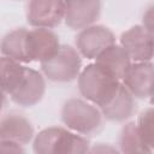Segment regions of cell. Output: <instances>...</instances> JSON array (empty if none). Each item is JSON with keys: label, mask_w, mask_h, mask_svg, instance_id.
<instances>
[{"label": "cell", "mask_w": 154, "mask_h": 154, "mask_svg": "<svg viewBox=\"0 0 154 154\" xmlns=\"http://www.w3.org/2000/svg\"><path fill=\"white\" fill-rule=\"evenodd\" d=\"M34 137V126L30 120L17 112H10L1 118L0 140L13 141L22 146L29 143Z\"/></svg>", "instance_id": "12"}, {"label": "cell", "mask_w": 154, "mask_h": 154, "mask_svg": "<svg viewBox=\"0 0 154 154\" xmlns=\"http://www.w3.org/2000/svg\"><path fill=\"white\" fill-rule=\"evenodd\" d=\"M150 103H152V105H154V94L150 96Z\"/></svg>", "instance_id": "21"}, {"label": "cell", "mask_w": 154, "mask_h": 154, "mask_svg": "<svg viewBox=\"0 0 154 154\" xmlns=\"http://www.w3.org/2000/svg\"><path fill=\"white\" fill-rule=\"evenodd\" d=\"M120 45L135 63L149 61L154 57V36L143 25H135L123 32Z\"/></svg>", "instance_id": "8"}, {"label": "cell", "mask_w": 154, "mask_h": 154, "mask_svg": "<svg viewBox=\"0 0 154 154\" xmlns=\"http://www.w3.org/2000/svg\"><path fill=\"white\" fill-rule=\"evenodd\" d=\"M96 64L112 72L120 81L131 66V58L122 45H112L106 48L96 59Z\"/></svg>", "instance_id": "14"}, {"label": "cell", "mask_w": 154, "mask_h": 154, "mask_svg": "<svg viewBox=\"0 0 154 154\" xmlns=\"http://www.w3.org/2000/svg\"><path fill=\"white\" fill-rule=\"evenodd\" d=\"M26 32L25 28H18L6 34L1 41V54L19 63H30L26 54Z\"/></svg>", "instance_id": "15"}, {"label": "cell", "mask_w": 154, "mask_h": 154, "mask_svg": "<svg viewBox=\"0 0 154 154\" xmlns=\"http://www.w3.org/2000/svg\"><path fill=\"white\" fill-rule=\"evenodd\" d=\"M122 81L135 97H150L154 94V64L149 61L131 64Z\"/></svg>", "instance_id": "9"}, {"label": "cell", "mask_w": 154, "mask_h": 154, "mask_svg": "<svg viewBox=\"0 0 154 154\" xmlns=\"http://www.w3.org/2000/svg\"><path fill=\"white\" fill-rule=\"evenodd\" d=\"M101 13V0H65V23L77 30L91 25Z\"/></svg>", "instance_id": "11"}, {"label": "cell", "mask_w": 154, "mask_h": 154, "mask_svg": "<svg viewBox=\"0 0 154 154\" xmlns=\"http://www.w3.org/2000/svg\"><path fill=\"white\" fill-rule=\"evenodd\" d=\"M116 43L114 34L105 25H89L76 36V47L87 59H96L106 48Z\"/></svg>", "instance_id": "6"}, {"label": "cell", "mask_w": 154, "mask_h": 154, "mask_svg": "<svg viewBox=\"0 0 154 154\" xmlns=\"http://www.w3.org/2000/svg\"><path fill=\"white\" fill-rule=\"evenodd\" d=\"M61 122L71 130L88 135L102 124V112L96 105L82 99H69L61 108Z\"/></svg>", "instance_id": "3"}, {"label": "cell", "mask_w": 154, "mask_h": 154, "mask_svg": "<svg viewBox=\"0 0 154 154\" xmlns=\"http://www.w3.org/2000/svg\"><path fill=\"white\" fill-rule=\"evenodd\" d=\"M119 147L123 153H150L149 148L143 143L135 122L123 126L119 136Z\"/></svg>", "instance_id": "17"}, {"label": "cell", "mask_w": 154, "mask_h": 154, "mask_svg": "<svg viewBox=\"0 0 154 154\" xmlns=\"http://www.w3.org/2000/svg\"><path fill=\"white\" fill-rule=\"evenodd\" d=\"M25 42L29 61H46L60 48L58 35L48 28H35L28 30Z\"/></svg>", "instance_id": "7"}, {"label": "cell", "mask_w": 154, "mask_h": 154, "mask_svg": "<svg viewBox=\"0 0 154 154\" xmlns=\"http://www.w3.org/2000/svg\"><path fill=\"white\" fill-rule=\"evenodd\" d=\"M143 26L154 36V4L148 6L142 17Z\"/></svg>", "instance_id": "19"}, {"label": "cell", "mask_w": 154, "mask_h": 154, "mask_svg": "<svg viewBox=\"0 0 154 154\" xmlns=\"http://www.w3.org/2000/svg\"><path fill=\"white\" fill-rule=\"evenodd\" d=\"M65 18V0H29L26 20L35 28H55Z\"/></svg>", "instance_id": "5"}, {"label": "cell", "mask_w": 154, "mask_h": 154, "mask_svg": "<svg viewBox=\"0 0 154 154\" xmlns=\"http://www.w3.org/2000/svg\"><path fill=\"white\" fill-rule=\"evenodd\" d=\"M45 90L46 82L42 75L38 71L25 66V73L23 79L10 96L11 100L19 106L31 107L42 100Z\"/></svg>", "instance_id": "10"}, {"label": "cell", "mask_w": 154, "mask_h": 154, "mask_svg": "<svg viewBox=\"0 0 154 154\" xmlns=\"http://www.w3.org/2000/svg\"><path fill=\"white\" fill-rule=\"evenodd\" d=\"M89 141L60 126L41 130L34 140V152L37 154H83L89 152Z\"/></svg>", "instance_id": "2"}, {"label": "cell", "mask_w": 154, "mask_h": 154, "mask_svg": "<svg viewBox=\"0 0 154 154\" xmlns=\"http://www.w3.org/2000/svg\"><path fill=\"white\" fill-rule=\"evenodd\" d=\"M22 144L13 142V141H2L0 140V149L1 152H24V149L20 147Z\"/></svg>", "instance_id": "20"}, {"label": "cell", "mask_w": 154, "mask_h": 154, "mask_svg": "<svg viewBox=\"0 0 154 154\" xmlns=\"http://www.w3.org/2000/svg\"><path fill=\"white\" fill-rule=\"evenodd\" d=\"M137 129L143 143L149 148L150 152L154 150V106L144 109L137 119Z\"/></svg>", "instance_id": "18"}, {"label": "cell", "mask_w": 154, "mask_h": 154, "mask_svg": "<svg viewBox=\"0 0 154 154\" xmlns=\"http://www.w3.org/2000/svg\"><path fill=\"white\" fill-rule=\"evenodd\" d=\"M120 79L112 72L94 63L87 65L78 76V89L81 95L99 106L107 105L119 89Z\"/></svg>", "instance_id": "1"}, {"label": "cell", "mask_w": 154, "mask_h": 154, "mask_svg": "<svg viewBox=\"0 0 154 154\" xmlns=\"http://www.w3.org/2000/svg\"><path fill=\"white\" fill-rule=\"evenodd\" d=\"M100 109L106 119L111 122H124L130 118L135 111L134 95L123 83H120L119 89L112 100Z\"/></svg>", "instance_id": "13"}, {"label": "cell", "mask_w": 154, "mask_h": 154, "mask_svg": "<svg viewBox=\"0 0 154 154\" xmlns=\"http://www.w3.org/2000/svg\"><path fill=\"white\" fill-rule=\"evenodd\" d=\"M0 71L2 93L4 95H11L23 79L25 73V66L20 65V63L17 60L2 55L0 60Z\"/></svg>", "instance_id": "16"}, {"label": "cell", "mask_w": 154, "mask_h": 154, "mask_svg": "<svg viewBox=\"0 0 154 154\" xmlns=\"http://www.w3.org/2000/svg\"><path fill=\"white\" fill-rule=\"evenodd\" d=\"M82 69L81 54L71 46L63 45L48 60L41 63L43 75L53 82L66 83L76 79Z\"/></svg>", "instance_id": "4"}]
</instances>
